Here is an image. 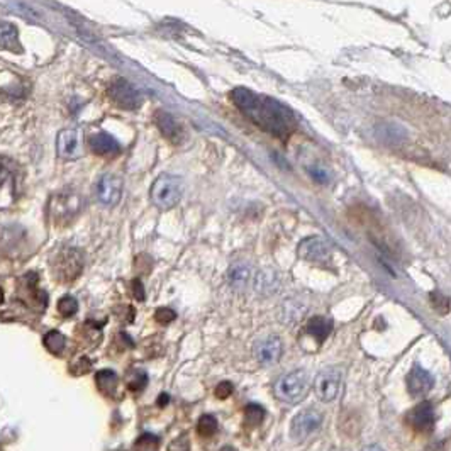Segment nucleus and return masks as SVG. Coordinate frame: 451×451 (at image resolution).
<instances>
[{
  "mask_svg": "<svg viewBox=\"0 0 451 451\" xmlns=\"http://www.w3.org/2000/svg\"><path fill=\"white\" fill-rule=\"evenodd\" d=\"M231 100L244 118L280 141H287L297 131L299 120L292 109L271 97L248 88H235Z\"/></svg>",
  "mask_w": 451,
  "mask_h": 451,
  "instance_id": "obj_1",
  "label": "nucleus"
},
{
  "mask_svg": "<svg viewBox=\"0 0 451 451\" xmlns=\"http://www.w3.org/2000/svg\"><path fill=\"white\" fill-rule=\"evenodd\" d=\"M184 196V180L175 175H161L151 187V200L161 211L175 207Z\"/></svg>",
  "mask_w": 451,
  "mask_h": 451,
  "instance_id": "obj_2",
  "label": "nucleus"
},
{
  "mask_svg": "<svg viewBox=\"0 0 451 451\" xmlns=\"http://www.w3.org/2000/svg\"><path fill=\"white\" fill-rule=\"evenodd\" d=\"M309 390V375L304 370H294L275 383V395L285 404H297Z\"/></svg>",
  "mask_w": 451,
  "mask_h": 451,
  "instance_id": "obj_3",
  "label": "nucleus"
},
{
  "mask_svg": "<svg viewBox=\"0 0 451 451\" xmlns=\"http://www.w3.org/2000/svg\"><path fill=\"white\" fill-rule=\"evenodd\" d=\"M52 267L61 282H72L80 275L81 267H84V256L75 248H65L54 256Z\"/></svg>",
  "mask_w": 451,
  "mask_h": 451,
  "instance_id": "obj_4",
  "label": "nucleus"
},
{
  "mask_svg": "<svg viewBox=\"0 0 451 451\" xmlns=\"http://www.w3.org/2000/svg\"><path fill=\"white\" fill-rule=\"evenodd\" d=\"M107 93L116 106L126 109V111H134V109L141 107L143 104V95L126 79L112 80L107 87Z\"/></svg>",
  "mask_w": 451,
  "mask_h": 451,
  "instance_id": "obj_5",
  "label": "nucleus"
},
{
  "mask_svg": "<svg viewBox=\"0 0 451 451\" xmlns=\"http://www.w3.org/2000/svg\"><path fill=\"white\" fill-rule=\"evenodd\" d=\"M341 390V372L338 368H326L319 372L314 382V392L321 402H333Z\"/></svg>",
  "mask_w": 451,
  "mask_h": 451,
  "instance_id": "obj_6",
  "label": "nucleus"
},
{
  "mask_svg": "<svg viewBox=\"0 0 451 451\" xmlns=\"http://www.w3.org/2000/svg\"><path fill=\"white\" fill-rule=\"evenodd\" d=\"M322 425V414L314 409H306L299 412L297 416L290 422V436L295 441H302V439L309 438L314 431H317Z\"/></svg>",
  "mask_w": 451,
  "mask_h": 451,
  "instance_id": "obj_7",
  "label": "nucleus"
},
{
  "mask_svg": "<svg viewBox=\"0 0 451 451\" xmlns=\"http://www.w3.org/2000/svg\"><path fill=\"white\" fill-rule=\"evenodd\" d=\"M97 199L102 205L106 207H114L120 202V197H122V180L116 175H102L97 182L95 187Z\"/></svg>",
  "mask_w": 451,
  "mask_h": 451,
  "instance_id": "obj_8",
  "label": "nucleus"
},
{
  "mask_svg": "<svg viewBox=\"0 0 451 451\" xmlns=\"http://www.w3.org/2000/svg\"><path fill=\"white\" fill-rule=\"evenodd\" d=\"M81 209V199L75 193H58L54 199H52V217L54 221H67L75 217Z\"/></svg>",
  "mask_w": 451,
  "mask_h": 451,
  "instance_id": "obj_9",
  "label": "nucleus"
},
{
  "mask_svg": "<svg viewBox=\"0 0 451 451\" xmlns=\"http://www.w3.org/2000/svg\"><path fill=\"white\" fill-rule=\"evenodd\" d=\"M15 199V165L10 159L0 158V209H6Z\"/></svg>",
  "mask_w": 451,
  "mask_h": 451,
  "instance_id": "obj_10",
  "label": "nucleus"
},
{
  "mask_svg": "<svg viewBox=\"0 0 451 451\" xmlns=\"http://www.w3.org/2000/svg\"><path fill=\"white\" fill-rule=\"evenodd\" d=\"M407 422H409L412 429L418 433H431L436 425V414H434V407L431 402H421L407 414Z\"/></svg>",
  "mask_w": 451,
  "mask_h": 451,
  "instance_id": "obj_11",
  "label": "nucleus"
},
{
  "mask_svg": "<svg viewBox=\"0 0 451 451\" xmlns=\"http://www.w3.org/2000/svg\"><path fill=\"white\" fill-rule=\"evenodd\" d=\"M81 133L77 129H65L58 134L56 139V151L60 158L73 161V159L80 158L81 155Z\"/></svg>",
  "mask_w": 451,
  "mask_h": 451,
  "instance_id": "obj_12",
  "label": "nucleus"
},
{
  "mask_svg": "<svg viewBox=\"0 0 451 451\" xmlns=\"http://www.w3.org/2000/svg\"><path fill=\"white\" fill-rule=\"evenodd\" d=\"M299 256L306 262L316 263V265H328L331 260V253L326 243L319 238H307L299 244Z\"/></svg>",
  "mask_w": 451,
  "mask_h": 451,
  "instance_id": "obj_13",
  "label": "nucleus"
},
{
  "mask_svg": "<svg viewBox=\"0 0 451 451\" xmlns=\"http://www.w3.org/2000/svg\"><path fill=\"white\" fill-rule=\"evenodd\" d=\"M282 341L278 336H265L256 341L253 355L262 365H274L282 356Z\"/></svg>",
  "mask_w": 451,
  "mask_h": 451,
  "instance_id": "obj_14",
  "label": "nucleus"
},
{
  "mask_svg": "<svg viewBox=\"0 0 451 451\" xmlns=\"http://www.w3.org/2000/svg\"><path fill=\"white\" fill-rule=\"evenodd\" d=\"M434 379L429 372L421 367H414L407 375V390L412 397H425L433 388Z\"/></svg>",
  "mask_w": 451,
  "mask_h": 451,
  "instance_id": "obj_15",
  "label": "nucleus"
},
{
  "mask_svg": "<svg viewBox=\"0 0 451 451\" xmlns=\"http://www.w3.org/2000/svg\"><path fill=\"white\" fill-rule=\"evenodd\" d=\"M155 122H157L159 133L165 136L170 143L180 145L182 139H184V131H182L180 124H178L168 112L158 111L157 114H155Z\"/></svg>",
  "mask_w": 451,
  "mask_h": 451,
  "instance_id": "obj_16",
  "label": "nucleus"
},
{
  "mask_svg": "<svg viewBox=\"0 0 451 451\" xmlns=\"http://www.w3.org/2000/svg\"><path fill=\"white\" fill-rule=\"evenodd\" d=\"M88 145H90V150L93 153L99 155V157L111 158L120 153V145L107 133L92 134L90 139H88Z\"/></svg>",
  "mask_w": 451,
  "mask_h": 451,
  "instance_id": "obj_17",
  "label": "nucleus"
},
{
  "mask_svg": "<svg viewBox=\"0 0 451 451\" xmlns=\"http://www.w3.org/2000/svg\"><path fill=\"white\" fill-rule=\"evenodd\" d=\"M0 48L9 49L13 53H21L22 46L19 42V33L17 27L10 22L0 21Z\"/></svg>",
  "mask_w": 451,
  "mask_h": 451,
  "instance_id": "obj_18",
  "label": "nucleus"
},
{
  "mask_svg": "<svg viewBox=\"0 0 451 451\" xmlns=\"http://www.w3.org/2000/svg\"><path fill=\"white\" fill-rule=\"evenodd\" d=\"M331 329H333V322L329 321L328 317H322V316L312 317L306 326V333L309 334V336H312L319 345L324 343L326 338H328L329 333H331Z\"/></svg>",
  "mask_w": 451,
  "mask_h": 451,
  "instance_id": "obj_19",
  "label": "nucleus"
},
{
  "mask_svg": "<svg viewBox=\"0 0 451 451\" xmlns=\"http://www.w3.org/2000/svg\"><path fill=\"white\" fill-rule=\"evenodd\" d=\"M229 283H231L232 289L236 290H243L248 287V282L251 278V268L244 263H236V265L231 267L229 270Z\"/></svg>",
  "mask_w": 451,
  "mask_h": 451,
  "instance_id": "obj_20",
  "label": "nucleus"
},
{
  "mask_svg": "<svg viewBox=\"0 0 451 451\" xmlns=\"http://www.w3.org/2000/svg\"><path fill=\"white\" fill-rule=\"evenodd\" d=\"M95 382L104 395H114L116 388H118V375L112 370H100L97 372Z\"/></svg>",
  "mask_w": 451,
  "mask_h": 451,
  "instance_id": "obj_21",
  "label": "nucleus"
},
{
  "mask_svg": "<svg viewBox=\"0 0 451 451\" xmlns=\"http://www.w3.org/2000/svg\"><path fill=\"white\" fill-rule=\"evenodd\" d=\"M265 419V409L258 404H248L244 407V425L246 427H258Z\"/></svg>",
  "mask_w": 451,
  "mask_h": 451,
  "instance_id": "obj_22",
  "label": "nucleus"
},
{
  "mask_svg": "<svg viewBox=\"0 0 451 451\" xmlns=\"http://www.w3.org/2000/svg\"><path fill=\"white\" fill-rule=\"evenodd\" d=\"M42 341H45L46 349H48L49 353H53V355H61V353L65 351V346H67L65 336L58 331H49Z\"/></svg>",
  "mask_w": 451,
  "mask_h": 451,
  "instance_id": "obj_23",
  "label": "nucleus"
},
{
  "mask_svg": "<svg viewBox=\"0 0 451 451\" xmlns=\"http://www.w3.org/2000/svg\"><path fill=\"white\" fill-rule=\"evenodd\" d=\"M197 433L200 434L202 438H211L217 433V419L211 414L202 416L199 419V425H197Z\"/></svg>",
  "mask_w": 451,
  "mask_h": 451,
  "instance_id": "obj_24",
  "label": "nucleus"
},
{
  "mask_svg": "<svg viewBox=\"0 0 451 451\" xmlns=\"http://www.w3.org/2000/svg\"><path fill=\"white\" fill-rule=\"evenodd\" d=\"M429 301H431V306H433V309L436 310L438 314H441V316H446V314L450 312V307H451V301L448 297H446L445 294L441 292H431L429 294Z\"/></svg>",
  "mask_w": 451,
  "mask_h": 451,
  "instance_id": "obj_25",
  "label": "nucleus"
},
{
  "mask_svg": "<svg viewBox=\"0 0 451 451\" xmlns=\"http://www.w3.org/2000/svg\"><path fill=\"white\" fill-rule=\"evenodd\" d=\"M77 310H79V302H77V299L72 297V295H65V297H61L60 302H58V312L63 314L65 317L73 316V314H77Z\"/></svg>",
  "mask_w": 451,
  "mask_h": 451,
  "instance_id": "obj_26",
  "label": "nucleus"
},
{
  "mask_svg": "<svg viewBox=\"0 0 451 451\" xmlns=\"http://www.w3.org/2000/svg\"><path fill=\"white\" fill-rule=\"evenodd\" d=\"M158 439L151 434H145L136 441V451H157Z\"/></svg>",
  "mask_w": 451,
  "mask_h": 451,
  "instance_id": "obj_27",
  "label": "nucleus"
},
{
  "mask_svg": "<svg viewBox=\"0 0 451 451\" xmlns=\"http://www.w3.org/2000/svg\"><path fill=\"white\" fill-rule=\"evenodd\" d=\"M148 383V375L143 370H136L134 377L129 380L131 392H141Z\"/></svg>",
  "mask_w": 451,
  "mask_h": 451,
  "instance_id": "obj_28",
  "label": "nucleus"
},
{
  "mask_svg": "<svg viewBox=\"0 0 451 451\" xmlns=\"http://www.w3.org/2000/svg\"><path fill=\"white\" fill-rule=\"evenodd\" d=\"M175 317H177V314H175V310L168 309V307H163V309L157 310V321L159 324H170V322L175 321Z\"/></svg>",
  "mask_w": 451,
  "mask_h": 451,
  "instance_id": "obj_29",
  "label": "nucleus"
},
{
  "mask_svg": "<svg viewBox=\"0 0 451 451\" xmlns=\"http://www.w3.org/2000/svg\"><path fill=\"white\" fill-rule=\"evenodd\" d=\"M232 390H235V387H232L231 382H221L214 390V394H216L217 399H228L232 394Z\"/></svg>",
  "mask_w": 451,
  "mask_h": 451,
  "instance_id": "obj_30",
  "label": "nucleus"
},
{
  "mask_svg": "<svg viewBox=\"0 0 451 451\" xmlns=\"http://www.w3.org/2000/svg\"><path fill=\"white\" fill-rule=\"evenodd\" d=\"M168 451H190V443H189V439H187L185 436H182V438L175 439V441L172 443V445L168 446Z\"/></svg>",
  "mask_w": 451,
  "mask_h": 451,
  "instance_id": "obj_31",
  "label": "nucleus"
},
{
  "mask_svg": "<svg viewBox=\"0 0 451 451\" xmlns=\"http://www.w3.org/2000/svg\"><path fill=\"white\" fill-rule=\"evenodd\" d=\"M133 294L134 299H138L139 302L145 301V287H143L141 280H134L133 282Z\"/></svg>",
  "mask_w": 451,
  "mask_h": 451,
  "instance_id": "obj_32",
  "label": "nucleus"
},
{
  "mask_svg": "<svg viewBox=\"0 0 451 451\" xmlns=\"http://www.w3.org/2000/svg\"><path fill=\"white\" fill-rule=\"evenodd\" d=\"M168 400H170L168 395L161 394V395H159V399H158V406H166V404H168Z\"/></svg>",
  "mask_w": 451,
  "mask_h": 451,
  "instance_id": "obj_33",
  "label": "nucleus"
},
{
  "mask_svg": "<svg viewBox=\"0 0 451 451\" xmlns=\"http://www.w3.org/2000/svg\"><path fill=\"white\" fill-rule=\"evenodd\" d=\"M361 451H385V450L379 445H372V446H367V448H363Z\"/></svg>",
  "mask_w": 451,
  "mask_h": 451,
  "instance_id": "obj_34",
  "label": "nucleus"
},
{
  "mask_svg": "<svg viewBox=\"0 0 451 451\" xmlns=\"http://www.w3.org/2000/svg\"><path fill=\"white\" fill-rule=\"evenodd\" d=\"M221 451H238V450L232 448V446H224V448H221Z\"/></svg>",
  "mask_w": 451,
  "mask_h": 451,
  "instance_id": "obj_35",
  "label": "nucleus"
},
{
  "mask_svg": "<svg viewBox=\"0 0 451 451\" xmlns=\"http://www.w3.org/2000/svg\"><path fill=\"white\" fill-rule=\"evenodd\" d=\"M2 297H3V294H2V290H0V302H2Z\"/></svg>",
  "mask_w": 451,
  "mask_h": 451,
  "instance_id": "obj_36",
  "label": "nucleus"
}]
</instances>
